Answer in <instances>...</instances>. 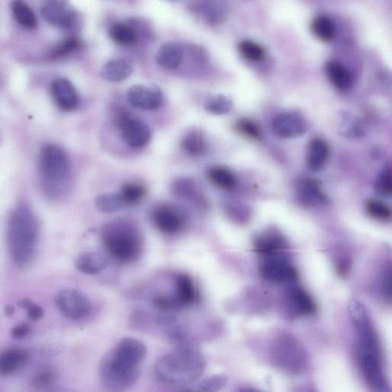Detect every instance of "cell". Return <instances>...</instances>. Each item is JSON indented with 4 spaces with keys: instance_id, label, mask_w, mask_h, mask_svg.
Segmentation results:
<instances>
[{
    "instance_id": "cell-1",
    "label": "cell",
    "mask_w": 392,
    "mask_h": 392,
    "mask_svg": "<svg viewBox=\"0 0 392 392\" xmlns=\"http://www.w3.org/2000/svg\"><path fill=\"white\" fill-rule=\"evenodd\" d=\"M39 238V225L34 212L25 202L18 204L8 218L6 228L8 251L17 267H25L31 264Z\"/></svg>"
},
{
    "instance_id": "cell-2",
    "label": "cell",
    "mask_w": 392,
    "mask_h": 392,
    "mask_svg": "<svg viewBox=\"0 0 392 392\" xmlns=\"http://www.w3.org/2000/svg\"><path fill=\"white\" fill-rule=\"evenodd\" d=\"M206 368L202 354L190 345H182L160 359L157 377L169 385H185L198 379Z\"/></svg>"
},
{
    "instance_id": "cell-3",
    "label": "cell",
    "mask_w": 392,
    "mask_h": 392,
    "mask_svg": "<svg viewBox=\"0 0 392 392\" xmlns=\"http://www.w3.org/2000/svg\"><path fill=\"white\" fill-rule=\"evenodd\" d=\"M70 160L63 149L54 145L44 146L39 157L42 192L51 200H57L66 192L70 174Z\"/></svg>"
},
{
    "instance_id": "cell-4",
    "label": "cell",
    "mask_w": 392,
    "mask_h": 392,
    "mask_svg": "<svg viewBox=\"0 0 392 392\" xmlns=\"http://www.w3.org/2000/svg\"><path fill=\"white\" fill-rule=\"evenodd\" d=\"M102 238L106 251L118 262L135 260L141 252V235L136 226L128 220L118 219L106 224Z\"/></svg>"
},
{
    "instance_id": "cell-5",
    "label": "cell",
    "mask_w": 392,
    "mask_h": 392,
    "mask_svg": "<svg viewBox=\"0 0 392 392\" xmlns=\"http://www.w3.org/2000/svg\"><path fill=\"white\" fill-rule=\"evenodd\" d=\"M140 368L130 367L114 357L109 352L100 363L99 376L103 386L111 392H121L135 384Z\"/></svg>"
},
{
    "instance_id": "cell-6",
    "label": "cell",
    "mask_w": 392,
    "mask_h": 392,
    "mask_svg": "<svg viewBox=\"0 0 392 392\" xmlns=\"http://www.w3.org/2000/svg\"><path fill=\"white\" fill-rule=\"evenodd\" d=\"M56 305L62 315L73 320L85 318L92 310L91 301L85 294L73 288L60 290L56 297Z\"/></svg>"
},
{
    "instance_id": "cell-7",
    "label": "cell",
    "mask_w": 392,
    "mask_h": 392,
    "mask_svg": "<svg viewBox=\"0 0 392 392\" xmlns=\"http://www.w3.org/2000/svg\"><path fill=\"white\" fill-rule=\"evenodd\" d=\"M274 357L280 367L291 373L301 372L305 369L306 355L300 345L293 338H282L276 343Z\"/></svg>"
},
{
    "instance_id": "cell-8",
    "label": "cell",
    "mask_w": 392,
    "mask_h": 392,
    "mask_svg": "<svg viewBox=\"0 0 392 392\" xmlns=\"http://www.w3.org/2000/svg\"><path fill=\"white\" fill-rule=\"evenodd\" d=\"M118 123L123 141L130 147L140 148L148 144L151 138V132L146 123L133 118L127 113L120 114Z\"/></svg>"
},
{
    "instance_id": "cell-9",
    "label": "cell",
    "mask_w": 392,
    "mask_h": 392,
    "mask_svg": "<svg viewBox=\"0 0 392 392\" xmlns=\"http://www.w3.org/2000/svg\"><path fill=\"white\" fill-rule=\"evenodd\" d=\"M359 356L365 379L374 388L381 389L384 386V376L381 367L379 347L360 344Z\"/></svg>"
},
{
    "instance_id": "cell-10",
    "label": "cell",
    "mask_w": 392,
    "mask_h": 392,
    "mask_svg": "<svg viewBox=\"0 0 392 392\" xmlns=\"http://www.w3.org/2000/svg\"><path fill=\"white\" fill-rule=\"evenodd\" d=\"M42 14L48 23L61 29L73 27L77 20L73 8L65 2L56 0L44 4L42 7Z\"/></svg>"
},
{
    "instance_id": "cell-11",
    "label": "cell",
    "mask_w": 392,
    "mask_h": 392,
    "mask_svg": "<svg viewBox=\"0 0 392 392\" xmlns=\"http://www.w3.org/2000/svg\"><path fill=\"white\" fill-rule=\"evenodd\" d=\"M110 353L124 364L140 368L146 357L147 350L146 345L136 338H124Z\"/></svg>"
},
{
    "instance_id": "cell-12",
    "label": "cell",
    "mask_w": 392,
    "mask_h": 392,
    "mask_svg": "<svg viewBox=\"0 0 392 392\" xmlns=\"http://www.w3.org/2000/svg\"><path fill=\"white\" fill-rule=\"evenodd\" d=\"M128 99L130 104L137 109L152 111L161 106L163 95L156 87L139 85L130 87Z\"/></svg>"
},
{
    "instance_id": "cell-13",
    "label": "cell",
    "mask_w": 392,
    "mask_h": 392,
    "mask_svg": "<svg viewBox=\"0 0 392 392\" xmlns=\"http://www.w3.org/2000/svg\"><path fill=\"white\" fill-rule=\"evenodd\" d=\"M152 219L157 228L166 234H175L180 231L185 220L180 209L167 204L157 207L153 212Z\"/></svg>"
},
{
    "instance_id": "cell-14",
    "label": "cell",
    "mask_w": 392,
    "mask_h": 392,
    "mask_svg": "<svg viewBox=\"0 0 392 392\" xmlns=\"http://www.w3.org/2000/svg\"><path fill=\"white\" fill-rule=\"evenodd\" d=\"M51 94L59 108L65 111H74L79 104L76 89L66 78H58L51 85Z\"/></svg>"
},
{
    "instance_id": "cell-15",
    "label": "cell",
    "mask_w": 392,
    "mask_h": 392,
    "mask_svg": "<svg viewBox=\"0 0 392 392\" xmlns=\"http://www.w3.org/2000/svg\"><path fill=\"white\" fill-rule=\"evenodd\" d=\"M306 121L295 113H284L275 118L273 129L275 133L283 137L300 136L307 129Z\"/></svg>"
},
{
    "instance_id": "cell-16",
    "label": "cell",
    "mask_w": 392,
    "mask_h": 392,
    "mask_svg": "<svg viewBox=\"0 0 392 392\" xmlns=\"http://www.w3.org/2000/svg\"><path fill=\"white\" fill-rule=\"evenodd\" d=\"M172 192L176 197L189 202L196 207L202 209L207 207L206 200L198 185L190 178L181 177L174 180Z\"/></svg>"
},
{
    "instance_id": "cell-17",
    "label": "cell",
    "mask_w": 392,
    "mask_h": 392,
    "mask_svg": "<svg viewBox=\"0 0 392 392\" xmlns=\"http://www.w3.org/2000/svg\"><path fill=\"white\" fill-rule=\"evenodd\" d=\"M176 293L173 295L180 310L195 304L198 300V291L193 280L188 274L180 273L175 281Z\"/></svg>"
},
{
    "instance_id": "cell-18",
    "label": "cell",
    "mask_w": 392,
    "mask_h": 392,
    "mask_svg": "<svg viewBox=\"0 0 392 392\" xmlns=\"http://www.w3.org/2000/svg\"><path fill=\"white\" fill-rule=\"evenodd\" d=\"M262 278L272 283H288L295 281L298 273L293 267L281 262H267L261 267Z\"/></svg>"
},
{
    "instance_id": "cell-19",
    "label": "cell",
    "mask_w": 392,
    "mask_h": 392,
    "mask_svg": "<svg viewBox=\"0 0 392 392\" xmlns=\"http://www.w3.org/2000/svg\"><path fill=\"white\" fill-rule=\"evenodd\" d=\"M109 264V258L100 252H85L75 260L77 269L86 274H95L103 271Z\"/></svg>"
},
{
    "instance_id": "cell-20",
    "label": "cell",
    "mask_w": 392,
    "mask_h": 392,
    "mask_svg": "<svg viewBox=\"0 0 392 392\" xmlns=\"http://www.w3.org/2000/svg\"><path fill=\"white\" fill-rule=\"evenodd\" d=\"M28 358V353L21 348H11L0 353V375H11L21 369Z\"/></svg>"
},
{
    "instance_id": "cell-21",
    "label": "cell",
    "mask_w": 392,
    "mask_h": 392,
    "mask_svg": "<svg viewBox=\"0 0 392 392\" xmlns=\"http://www.w3.org/2000/svg\"><path fill=\"white\" fill-rule=\"evenodd\" d=\"M184 48L180 43L169 42L159 48L156 55L157 63L166 69L176 68L181 64Z\"/></svg>"
},
{
    "instance_id": "cell-22",
    "label": "cell",
    "mask_w": 392,
    "mask_h": 392,
    "mask_svg": "<svg viewBox=\"0 0 392 392\" xmlns=\"http://www.w3.org/2000/svg\"><path fill=\"white\" fill-rule=\"evenodd\" d=\"M329 148L327 142L320 138L310 142L307 154V164L312 171L322 169L328 161Z\"/></svg>"
},
{
    "instance_id": "cell-23",
    "label": "cell",
    "mask_w": 392,
    "mask_h": 392,
    "mask_svg": "<svg viewBox=\"0 0 392 392\" xmlns=\"http://www.w3.org/2000/svg\"><path fill=\"white\" fill-rule=\"evenodd\" d=\"M132 71V67L127 61L113 59L103 66L101 75L106 81L118 82L130 77Z\"/></svg>"
},
{
    "instance_id": "cell-24",
    "label": "cell",
    "mask_w": 392,
    "mask_h": 392,
    "mask_svg": "<svg viewBox=\"0 0 392 392\" xmlns=\"http://www.w3.org/2000/svg\"><path fill=\"white\" fill-rule=\"evenodd\" d=\"M181 147L186 154L199 157L207 153L208 142L201 130H192L182 140Z\"/></svg>"
},
{
    "instance_id": "cell-25",
    "label": "cell",
    "mask_w": 392,
    "mask_h": 392,
    "mask_svg": "<svg viewBox=\"0 0 392 392\" xmlns=\"http://www.w3.org/2000/svg\"><path fill=\"white\" fill-rule=\"evenodd\" d=\"M326 73L329 81L340 90H347L352 86L353 75L340 62L329 61L326 65Z\"/></svg>"
},
{
    "instance_id": "cell-26",
    "label": "cell",
    "mask_w": 392,
    "mask_h": 392,
    "mask_svg": "<svg viewBox=\"0 0 392 392\" xmlns=\"http://www.w3.org/2000/svg\"><path fill=\"white\" fill-rule=\"evenodd\" d=\"M11 11L15 20L24 28L34 30L38 27V20L32 8L23 1H14Z\"/></svg>"
},
{
    "instance_id": "cell-27",
    "label": "cell",
    "mask_w": 392,
    "mask_h": 392,
    "mask_svg": "<svg viewBox=\"0 0 392 392\" xmlns=\"http://www.w3.org/2000/svg\"><path fill=\"white\" fill-rule=\"evenodd\" d=\"M209 180L219 188L227 191L235 188L237 180L235 174L224 166H214L208 171Z\"/></svg>"
},
{
    "instance_id": "cell-28",
    "label": "cell",
    "mask_w": 392,
    "mask_h": 392,
    "mask_svg": "<svg viewBox=\"0 0 392 392\" xmlns=\"http://www.w3.org/2000/svg\"><path fill=\"white\" fill-rule=\"evenodd\" d=\"M146 194L145 186L135 182L124 183L119 192L123 206H135L145 198Z\"/></svg>"
},
{
    "instance_id": "cell-29",
    "label": "cell",
    "mask_w": 392,
    "mask_h": 392,
    "mask_svg": "<svg viewBox=\"0 0 392 392\" xmlns=\"http://www.w3.org/2000/svg\"><path fill=\"white\" fill-rule=\"evenodd\" d=\"M312 32L320 40L329 42L333 40L336 34L333 22L329 17L324 15L315 18L311 25Z\"/></svg>"
},
{
    "instance_id": "cell-30",
    "label": "cell",
    "mask_w": 392,
    "mask_h": 392,
    "mask_svg": "<svg viewBox=\"0 0 392 392\" xmlns=\"http://www.w3.org/2000/svg\"><path fill=\"white\" fill-rule=\"evenodd\" d=\"M291 300L300 314L305 316L316 314L317 305L315 302L313 298L304 289L300 288L294 289L291 293Z\"/></svg>"
},
{
    "instance_id": "cell-31",
    "label": "cell",
    "mask_w": 392,
    "mask_h": 392,
    "mask_svg": "<svg viewBox=\"0 0 392 392\" xmlns=\"http://www.w3.org/2000/svg\"><path fill=\"white\" fill-rule=\"evenodd\" d=\"M110 37L114 42L123 47L131 46L137 39L135 31L123 23H116L112 26Z\"/></svg>"
},
{
    "instance_id": "cell-32",
    "label": "cell",
    "mask_w": 392,
    "mask_h": 392,
    "mask_svg": "<svg viewBox=\"0 0 392 392\" xmlns=\"http://www.w3.org/2000/svg\"><path fill=\"white\" fill-rule=\"evenodd\" d=\"M82 42L77 37H69L62 41L51 51L49 58L58 61L66 59L82 48Z\"/></svg>"
},
{
    "instance_id": "cell-33",
    "label": "cell",
    "mask_w": 392,
    "mask_h": 392,
    "mask_svg": "<svg viewBox=\"0 0 392 392\" xmlns=\"http://www.w3.org/2000/svg\"><path fill=\"white\" fill-rule=\"evenodd\" d=\"M95 206L102 212L112 213L121 209L123 204L119 193H104L95 199Z\"/></svg>"
},
{
    "instance_id": "cell-34",
    "label": "cell",
    "mask_w": 392,
    "mask_h": 392,
    "mask_svg": "<svg viewBox=\"0 0 392 392\" xmlns=\"http://www.w3.org/2000/svg\"><path fill=\"white\" fill-rule=\"evenodd\" d=\"M283 248L282 240L277 237H264L258 239L255 243V250L257 253L266 256L279 254Z\"/></svg>"
},
{
    "instance_id": "cell-35",
    "label": "cell",
    "mask_w": 392,
    "mask_h": 392,
    "mask_svg": "<svg viewBox=\"0 0 392 392\" xmlns=\"http://www.w3.org/2000/svg\"><path fill=\"white\" fill-rule=\"evenodd\" d=\"M238 49L244 58L250 61L258 62L264 59L265 51L261 44L250 40L240 42Z\"/></svg>"
},
{
    "instance_id": "cell-36",
    "label": "cell",
    "mask_w": 392,
    "mask_h": 392,
    "mask_svg": "<svg viewBox=\"0 0 392 392\" xmlns=\"http://www.w3.org/2000/svg\"><path fill=\"white\" fill-rule=\"evenodd\" d=\"M199 14L210 23H218L223 14L221 7L215 2H203L197 6Z\"/></svg>"
},
{
    "instance_id": "cell-37",
    "label": "cell",
    "mask_w": 392,
    "mask_h": 392,
    "mask_svg": "<svg viewBox=\"0 0 392 392\" xmlns=\"http://www.w3.org/2000/svg\"><path fill=\"white\" fill-rule=\"evenodd\" d=\"M369 215L379 221H388L391 218V211L384 202L369 200L365 204Z\"/></svg>"
},
{
    "instance_id": "cell-38",
    "label": "cell",
    "mask_w": 392,
    "mask_h": 392,
    "mask_svg": "<svg viewBox=\"0 0 392 392\" xmlns=\"http://www.w3.org/2000/svg\"><path fill=\"white\" fill-rule=\"evenodd\" d=\"M301 192L305 199L311 202H321L325 200L319 184L314 180H307L302 185Z\"/></svg>"
},
{
    "instance_id": "cell-39",
    "label": "cell",
    "mask_w": 392,
    "mask_h": 392,
    "mask_svg": "<svg viewBox=\"0 0 392 392\" xmlns=\"http://www.w3.org/2000/svg\"><path fill=\"white\" fill-rule=\"evenodd\" d=\"M235 128L240 135L249 139L258 140L262 137L260 128L251 120L247 118L240 119L237 122Z\"/></svg>"
},
{
    "instance_id": "cell-40",
    "label": "cell",
    "mask_w": 392,
    "mask_h": 392,
    "mask_svg": "<svg viewBox=\"0 0 392 392\" xmlns=\"http://www.w3.org/2000/svg\"><path fill=\"white\" fill-rule=\"evenodd\" d=\"M231 108V101L222 95L212 97L206 103V109L214 114H226L230 111Z\"/></svg>"
},
{
    "instance_id": "cell-41",
    "label": "cell",
    "mask_w": 392,
    "mask_h": 392,
    "mask_svg": "<svg viewBox=\"0 0 392 392\" xmlns=\"http://www.w3.org/2000/svg\"><path fill=\"white\" fill-rule=\"evenodd\" d=\"M228 382L225 374H217L204 379L200 383V388L204 392H218L223 388Z\"/></svg>"
},
{
    "instance_id": "cell-42",
    "label": "cell",
    "mask_w": 392,
    "mask_h": 392,
    "mask_svg": "<svg viewBox=\"0 0 392 392\" xmlns=\"http://www.w3.org/2000/svg\"><path fill=\"white\" fill-rule=\"evenodd\" d=\"M376 189L382 195L389 196L392 192L391 169L388 168L383 172L377 180Z\"/></svg>"
},
{
    "instance_id": "cell-43",
    "label": "cell",
    "mask_w": 392,
    "mask_h": 392,
    "mask_svg": "<svg viewBox=\"0 0 392 392\" xmlns=\"http://www.w3.org/2000/svg\"><path fill=\"white\" fill-rule=\"evenodd\" d=\"M154 305L158 309L165 311L180 310L173 295L169 296L166 295V294H159L154 299Z\"/></svg>"
},
{
    "instance_id": "cell-44",
    "label": "cell",
    "mask_w": 392,
    "mask_h": 392,
    "mask_svg": "<svg viewBox=\"0 0 392 392\" xmlns=\"http://www.w3.org/2000/svg\"><path fill=\"white\" fill-rule=\"evenodd\" d=\"M19 305L20 307L26 310L29 318L32 320V321H37V320L40 319L44 315L43 309L27 299L22 300L19 302Z\"/></svg>"
},
{
    "instance_id": "cell-45",
    "label": "cell",
    "mask_w": 392,
    "mask_h": 392,
    "mask_svg": "<svg viewBox=\"0 0 392 392\" xmlns=\"http://www.w3.org/2000/svg\"><path fill=\"white\" fill-rule=\"evenodd\" d=\"M31 332V326L28 324H20L16 326L12 331V336L16 338H23L27 336Z\"/></svg>"
},
{
    "instance_id": "cell-46",
    "label": "cell",
    "mask_w": 392,
    "mask_h": 392,
    "mask_svg": "<svg viewBox=\"0 0 392 392\" xmlns=\"http://www.w3.org/2000/svg\"><path fill=\"white\" fill-rule=\"evenodd\" d=\"M53 379V375L51 372H43L37 378V385L41 387L50 384Z\"/></svg>"
},
{
    "instance_id": "cell-47",
    "label": "cell",
    "mask_w": 392,
    "mask_h": 392,
    "mask_svg": "<svg viewBox=\"0 0 392 392\" xmlns=\"http://www.w3.org/2000/svg\"><path fill=\"white\" fill-rule=\"evenodd\" d=\"M384 289L389 298L391 297V274L389 271L384 280Z\"/></svg>"
},
{
    "instance_id": "cell-48",
    "label": "cell",
    "mask_w": 392,
    "mask_h": 392,
    "mask_svg": "<svg viewBox=\"0 0 392 392\" xmlns=\"http://www.w3.org/2000/svg\"><path fill=\"white\" fill-rule=\"evenodd\" d=\"M237 392H263V391L255 388H245L239 389Z\"/></svg>"
},
{
    "instance_id": "cell-49",
    "label": "cell",
    "mask_w": 392,
    "mask_h": 392,
    "mask_svg": "<svg viewBox=\"0 0 392 392\" xmlns=\"http://www.w3.org/2000/svg\"><path fill=\"white\" fill-rule=\"evenodd\" d=\"M295 392H314L307 388L300 387L296 389Z\"/></svg>"
},
{
    "instance_id": "cell-50",
    "label": "cell",
    "mask_w": 392,
    "mask_h": 392,
    "mask_svg": "<svg viewBox=\"0 0 392 392\" xmlns=\"http://www.w3.org/2000/svg\"><path fill=\"white\" fill-rule=\"evenodd\" d=\"M13 311H14V309L12 307L8 306V307H6V312H7L8 314H13Z\"/></svg>"
},
{
    "instance_id": "cell-51",
    "label": "cell",
    "mask_w": 392,
    "mask_h": 392,
    "mask_svg": "<svg viewBox=\"0 0 392 392\" xmlns=\"http://www.w3.org/2000/svg\"><path fill=\"white\" fill-rule=\"evenodd\" d=\"M185 392H193V391H185Z\"/></svg>"
}]
</instances>
